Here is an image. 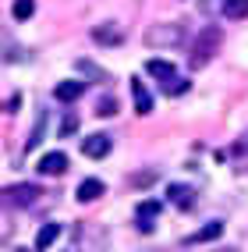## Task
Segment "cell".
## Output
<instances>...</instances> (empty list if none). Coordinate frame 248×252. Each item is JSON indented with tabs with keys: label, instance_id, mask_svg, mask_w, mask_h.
Wrapping results in <instances>:
<instances>
[{
	"label": "cell",
	"instance_id": "16",
	"mask_svg": "<svg viewBox=\"0 0 248 252\" xmlns=\"http://www.w3.org/2000/svg\"><path fill=\"white\" fill-rule=\"evenodd\" d=\"M11 14H14V22H28L32 14H36V0H14Z\"/></svg>",
	"mask_w": 248,
	"mask_h": 252
},
{
	"label": "cell",
	"instance_id": "5",
	"mask_svg": "<svg viewBox=\"0 0 248 252\" xmlns=\"http://www.w3.org/2000/svg\"><path fill=\"white\" fill-rule=\"evenodd\" d=\"M92 43H99V46H121L124 43V32L117 25H96L92 29Z\"/></svg>",
	"mask_w": 248,
	"mask_h": 252
},
{
	"label": "cell",
	"instance_id": "23",
	"mask_svg": "<svg viewBox=\"0 0 248 252\" xmlns=\"http://www.w3.org/2000/svg\"><path fill=\"white\" fill-rule=\"evenodd\" d=\"M217 252H238V249H217Z\"/></svg>",
	"mask_w": 248,
	"mask_h": 252
},
{
	"label": "cell",
	"instance_id": "19",
	"mask_svg": "<svg viewBox=\"0 0 248 252\" xmlns=\"http://www.w3.org/2000/svg\"><path fill=\"white\" fill-rule=\"evenodd\" d=\"M96 114H99V117H113V114H117V99H113V96H103V99L96 103Z\"/></svg>",
	"mask_w": 248,
	"mask_h": 252
},
{
	"label": "cell",
	"instance_id": "20",
	"mask_svg": "<svg viewBox=\"0 0 248 252\" xmlns=\"http://www.w3.org/2000/svg\"><path fill=\"white\" fill-rule=\"evenodd\" d=\"M78 131V117H64L60 121V135H75Z\"/></svg>",
	"mask_w": 248,
	"mask_h": 252
},
{
	"label": "cell",
	"instance_id": "6",
	"mask_svg": "<svg viewBox=\"0 0 248 252\" xmlns=\"http://www.w3.org/2000/svg\"><path fill=\"white\" fill-rule=\"evenodd\" d=\"M82 153H85L89 160H103L110 153V135H89L85 142H82Z\"/></svg>",
	"mask_w": 248,
	"mask_h": 252
},
{
	"label": "cell",
	"instance_id": "3",
	"mask_svg": "<svg viewBox=\"0 0 248 252\" xmlns=\"http://www.w3.org/2000/svg\"><path fill=\"white\" fill-rule=\"evenodd\" d=\"M185 43V36H181V25H153L145 32V46H160V50H167V46H181Z\"/></svg>",
	"mask_w": 248,
	"mask_h": 252
},
{
	"label": "cell",
	"instance_id": "21",
	"mask_svg": "<svg viewBox=\"0 0 248 252\" xmlns=\"http://www.w3.org/2000/svg\"><path fill=\"white\" fill-rule=\"evenodd\" d=\"M153 178H156L153 171H142L138 178H131V185H135V189H145V185H149V181H153Z\"/></svg>",
	"mask_w": 248,
	"mask_h": 252
},
{
	"label": "cell",
	"instance_id": "8",
	"mask_svg": "<svg viewBox=\"0 0 248 252\" xmlns=\"http://www.w3.org/2000/svg\"><path fill=\"white\" fill-rule=\"evenodd\" d=\"M223 234V220H209L206 227H198L195 234H188V245H202V242H217Z\"/></svg>",
	"mask_w": 248,
	"mask_h": 252
},
{
	"label": "cell",
	"instance_id": "17",
	"mask_svg": "<svg viewBox=\"0 0 248 252\" xmlns=\"http://www.w3.org/2000/svg\"><path fill=\"white\" fill-rule=\"evenodd\" d=\"M75 68L85 75V78H92V82H107V71H103V68H96L92 61H75Z\"/></svg>",
	"mask_w": 248,
	"mask_h": 252
},
{
	"label": "cell",
	"instance_id": "18",
	"mask_svg": "<svg viewBox=\"0 0 248 252\" xmlns=\"http://www.w3.org/2000/svg\"><path fill=\"white\" fill-rule=\"evenodd\" d=\"M188 89H192L188 78H170L167 86H163V93H167V96H181V93H188Z\"/></svg>",
	"mask_w": 248,
	"mask_h": 252
},
{
	"label": "cell",
	"instance_id": "4",
	"mask_svg": "<svg viewBox=\"0 0 248 252\" xmlns=\"http://www.w3.org/2000/svg\"><path fill=\"white\" fill-rule=\"evenodd\" d=\"M160 210H163V203L160 199H145V203H138V210H135V217H138V231H153V217H160Z\"/></svg>",
	"mask_w": 248,
	"mask_h": 252
},
{
	"label": "cell",
	"instance_id": "2",
	"mask_svg": "<svg viewBox=\"0 0 248 252\" xmlns=\"http://www.w3.org/2000/svg\"><path fill=\"white\" fill-rule=\"evenodd\" d=\"M36 199H39V185H7V189H0V203L11 210H25Z\"/></svg>",
	"mask_w": 248,
	"mask_h": 252
},
{
	"label": "cell",
	"instance_id": "13",
	"mask_svg": "<svg viewBox=\"0 0 248 252\" xmlns=\"http://www.w3.org/2000/svg\"><path fill=\"white\" fill-rule=\"evenodd\" d=\"M145 71L153 75L160 86H167V82L174 78V64H170V61H149V64H145Z\"/></svg>",
	"mask_w": 248,
	"mask_h": 252
},
{
	"label": "cell",
	"instance_id": "1",
	"mask_svg": "<svg viewBox=\"0 0 248 252\" xmlns=\"http://www.w3.org/2000/svg\"><path fill=\"white\" fill-rule=\"evenodd\" d=\"M220 46H223V32L217 25H206L202 32H195V39L188 46V64H192V68H206V64L217 57Z\"/></svg>",
	"mask_w": 248,
	"mask_h": 252
},
{
	"label": "cell",
	"instance_id": "14",
	"mask_svg": "<svg viewBox=\"0 0 248 252\" xmlns=\"http://www.w3.org/2000/svg\"><path fill=\"white\" fill-rule=\"evenodd\" d=\"M220 11H223V18H230V22H245L248 18V0H223Z\"/></svg>",
	"mask_w": 248,
	"mask_h": 252
},
{
	"label": "cell",
	"instance_id": "15",
	"mask_svg": "<svg viewBox=\"0 0 248 252\" xmlns=\"http://www.w3.org/2000/svg\"><path fill=\"white\" fill-rule=\"evenodd\" d=\"M60 238V227L57 224H46V227H39V234H36V252H46L50 245H54Z\"/></svg>",
	"mask_w": 248,
	"mask_h": 252
},
{
	"label": "cell",
	"instance_id": "10",
	"mask_svg": "<svg viewBox=\"0 0 248 252\" xmlns=\"http://www.w3.org/2000/svg\"><path fill=\"white\" fill-rule=\"evenodd\" d=\"M99 195H103V181H99V178H85L78 185V192H75L78 203H96Z\"/></svg>",
	"mask_w": 248,
	"mask_h": 252
},
{
	"label": "cell",
	"instance_id": "7",
	"mask_svg": "<svg viewBox=\"0 0 248 252\" xmlns=\"http://www.w3.org/2000/svg\"><path fill=\"white\" fill-rule=\"evenodd\" d=\"M64 171H68V157L60 149H54V153H46L39 160V174H64Z\"/></svg>",
	"mask_w": 248,
	"mask_h": 252
},
{
	"label": "cell",
	"instance_id": "11",
	"mask_svg": "<svg viewBox=\"0 0 248 252\" xmlns=\"http://www.w3.org/2000/svg\"><path fill=\"white\" fill-rule=\"evenodd\" d=\"M167 199H170L174 206H181V210H192V206H195V192L188 189V185H170V189H167Z\"/></svg>",
	"mask_w": 248,
	"mask_h": 252
},
{
	"label": "cell",
	"instance_id": "22",
	"mask_svg": "<svg viewBox=\"0 0 248 252\" xmlns=\"http://www.w3.org/2000/svg\"><path fill=\"white\" fill-rule=\"evenodd\" d=\"M238 153H245V157H248V131H245V135L238 139Z\"/></svg>",
	"mask_w": 248,
	"mask_h": 252
},
{
	"label": "cell",
	"instance_id": "12",
	"mask_svg": "<svg viewBox=\"0 0 248 252\" xmlns=\"http://www.w3.org/2000/svg\"><path fill=\"white\" fill-rule=\"evenodd\" d=\"M82 93H85V82H78V78H75V82L68 78V82H60V86L54 89V96L60 99V103H71V99H78Z\"/></svg>",
	"mask_w": 248,
	"mask_h": 252
},
{
	"label": "cell",
	"instance_id": "9",
	"mask_svg": "<svg viewBox=\"0 0 248 252\" xmlns=\"http://www.w3.org/2000/svg\"><path fill=\"white\" fill-rule=\"evenodd\" d=\"M131 96H135V114H138V117H145L149 110H153V96L145 93L142 78H131Z\"/></svg>",
	"mask_w": 248,
	"mask_h": 252
}]
</instances>
